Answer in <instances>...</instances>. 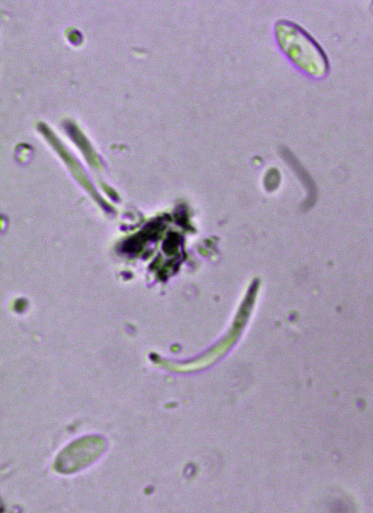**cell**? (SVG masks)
<instances>
[{
    "label": "cell",
    "mask_w": 373,
    "mask_h": 513,
    "mask_svg": "<svg viewBox=\"0 0 373 513\" xmlns=\"http://www.w3.org/2000/svg\"><path fill=\"white\" fill-rule=\"evenodd\" d=\"M65 129L70 138L82 151L90 162L92 161V152L89 143L79 128L74 123L69 122L64 124Z\"/></svg>",
    "instance_id": "obj_5"
},
{
    "label": "cell",
    "mask_w": 373,
    "mask_h": 513,
    "mask_svg": "<svg viewBox=\"0 0 373 513\" xmlns=\"http://www.w3.org/2000/svg\"><path fill=\"white\" fill-rule=\"evenodd\" d=\"M275 35L280 49L287 57L308 75L320 78L328 70L326 55L319 44L303 28L289 20H279Z\"/></svg>",
    "instance_id": "obj_1"
},
{
    "label": "cell",
    "mask_w": 373,
    "mask_h": 513,
    "mask_svg": "<svg viewBox=\"0 0 373 513\" xmlns=\"http://www.w3.org/2000/svg\"><path fill=\"white\" fill-rule=\"evenodd\" d=\"M283 154L285 156L286 161H287L290 165L292 166L294 171L296 173L298 177L300 178V179L301 180L302 182L304 183L305 187H306V189L308 190V192H309L308 195H309V198L311 199H315L316 188L311 177L303 168L302 167L299 162L296 159L295 157L289 150L286 148L283 150Z\"/></svg>",
    "instance_id": "obj_4"
},
{
    "label": "cell",
    "mask_w": 373,
    "mask_h": 513,
    "mask_svg": "<svg viewBox=\"0 0 373 513\" xmlns=\"http://www.w3.org/2000/svg\"><path fill=\"white\" fill-rule=\"evenodd\" d=\"M103 440L95 436L80 438L66 446L58 455L55 469L65 474L75 472L90 464L102 452Z\"/></svg>",
    "instance_id": "obj_2"
},
{
    "label": "cell",
    "mask_w": 373,
    "mask_h": 513,
    "mask_svg": "<svg viewBox=\"0 0 373 513\" xmlns=\"http://www.w3.org/2000/svg\"><path fill=\"white\" fill-rule=\"evenodd\" d=\"M38 128L66 163L78 182L87 189L90 187L79 163L66 150L49 128L46 124L41 123L38 124Z\"/></svg>",
    "instance_id": "obj_3"
},
{
    "label": "cell",
    "mask_w": 373,
    "mask_h": 513,
    "mask_svg": "<svg viewBox=\"0 0 373 513\" xmlns=\"http://www.w3.org/2000/svg\"><path fill=\"white\" fill-rule=\"evenodd\" d=\"M26 305V302L23 299H20L16 302L15 308L18 311H22L25 308Z\"/></svg>",
    "instance_id": "obj_7"
},
{
    "label": "cell",
    "mask_w": 373,
    "mask_h": 513,
    "mask_svg": "<svg viewBox=\"0 0 373 513\" xmlns=\"http://www.w3.org/2000/svg\"><path fill=\"white\" fill-rule=\"evenodd\" d=\"M280 181L279 172L274 169L269 170L265 178L266 188L269 190H274L278 187Z\"/></svg>",
    "instance_id": "obj_6"
}]
</instances>
